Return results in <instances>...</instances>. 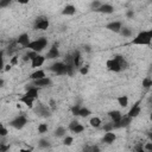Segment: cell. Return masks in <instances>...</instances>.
I'll use <instances>...</instances> for the list:
<instances>
[{"label":"cell","instance_id":"1","mask_svg":"<svg viewBox=\"0 0 152 152\" xmlns=\"http://www.w3.org/2000/svg\"><path fill=\"white\" fill-rule=\"evenodd\" d=\"M151 39H152V30H147V31H142L138 33L132 39L131 43L134 45H150Z\"/></svg>","mask_w":152,"mask_h":152},{"label":"cell","instance_id":"2","mask_svg":"<svg viewBox=\"0 0 152 152\" xmlns=\"http://www.w3.org/2000/svg\"><path fill=\"white\" fill-rule=\"evenodd\" d=\"M46 45H48V39L45 37H40L38 39H34V40L30 42L28 45H27V48L30 50H32V51L40 52V51H43L46 48Z\"/></svg>","mask_w":152,"mask_h":152},{"label":"cell","instance_id":"3","mask_svg":"<svg viewBox=\"0 0 152 152\" xmlns=\"http://www.w3.org/2000/svg\"><path fill=\"white\" fill-rule=\"evenodd\" d=\"M49 25H50V21H49V19H48V17L39 15V17L36 18V20H34V25H33V26H34V30L45 31V30H48Z\"/></svg>","mask_w":152,"mask_h":152},{"label":"cell","instance_id":"4","mask_svg":"<svg viewBox=\"0 0 152 152\" xmlns=\"http://www.w3.org/2000/svg\"><path fill=\"white\" fill-rule=\"evenodd\" d=\"M26 124H27V119H26L25 115H19V116L14 118V119L10 122V125H11L12 127H14L15 129H21Z\"/></svg>","mask_w":152,"mask_h":152},{"label":"cell","instance_id":"5","mask_svg":"<svg viewBox=\"0 0 152 152\" xmlns=\"http://www.w3.org/2000/svg\"><path fill=\"white\" fill-rule=\"evenodd\" d=\"M50 70L57 75H66V68L64 62H56L50 66Z\"/></svg>","mask_w":152,"mask_h":152},{"label":"cell","instance_id":"6","mask_svg":"<svg viewBox=\"0 0 152 152\" xmlns=\"http://www.w3.org/2000/svg\"><path fill=\"white\" fill-rule=\"evenodd\" d=\"M106 66H107V69H108V70H110V71H113V72H120V71H122V69H121V66H120L119 62H118L114 57L107 61Z\"/></svg>","mask_w":152,"mask_h":152},{"label":"cell","instance_id":"7","mask_svg":"<svg viewBox=\"0 0 152 152\" xmlns=\"http://www.w3.org/2000/svg\"><path fill=\"white\" fill-rule=\"evenodd\" d=\"M34 112L37 113V115H40V116H43V118H46V116H49V115L51 114L49 106H48V104H43V103H39V104L34 108Z\"/></svg>","mask_w":152,"mask_h":152},{"label":"cell","instance_id":"8","mask_svg":"<svg viewBox=\"0 0 152 152\" xmlns=\"http://www.w3.org/2000/svg\"><path fill=\"white\" fill-rule=\"evenodd\" d=\"M57 57H59L58 43H55V44H53V45L50 48V50L48 51V53H46L45 58H48V59H55V58H57Z\"/></svg>","mask_w":152,"mask_h":152},{"label":"cell","instance_id":"9","mask_svg":"<svg viewBox=\"0 0 152 152\" xmlns=\"http://www.w3.org/2000/svg\"><path fill=\"white\" fill-rule=\"evenodd\" d=\"M51 83H52V81H51V78L50 77H43V78H39V80H36V81H33V84L36 86V87H38V88H45V87H50L51 86Z\"/></svg>","mask_w":152,"mask_h":152},{"label":"cell","instance_id":"10","mask_svg":"<svg viewBox=\"0 0 152 152\" xmlns=\"http://www.w3.org/2000/svg\"><path fill=\"white\" fill-rule=\"evenodd\" d=\"M140 110H141V108H140V102L138 101V102H135V103L133 104V107L129 109V112L127 113V116H129L131 119L137 118V116L140 114Z\"/></svg>","mask_w":152,"mask_h":152},{"label":"cell","instance_id":"11","mask_svg":"<svg viewBox=\"0 0 152 152\" xmlns=\"http://www.w3.org/2000/svg\"><path fill=\"white\" fill-rule=\"evenodd\" d=\"M131 121H132V119H131L129 116L125 115V116H122L118 122H113V125H114V128H120V127H126V126H128V125L131 124Z\"/></svg>","mask_w":152,"mask_h":152},{"label":"cell","instance_id":"12","mask_svg":"<svg viewBox=\"0 0 152 152\" xmlns=\"http://www.w3.org/2000/svg\"><path fill=\"white\" fill-rule=\"evenodd\" d=\"M121 27H122L121 21H112V23H109V24L106 25V28L107 30H109L112 32H115V33H119L120 30H121Z\"/></svg>","mask_w":152,"mask_h":152},{"label":"cell","instance_id":"13","mask_svg":"<svg viewBox=\"0 0 152 152\" xmlns=\"http://www.w3.org/2000/svg\"><path fill=\"white\" fill-rule=\"evenodd\" d=\"M96 12H100V13H104V14H110L114 12V7L109 4H101L99 6V8L96 10Z\"/></svg>","mask_w":152,"mask_h":152},{"label":"cell","instance_id":"14","mask_svg":"<svg viewBox=\"0 0 152 152\" xmlns=\"http://www.w3.org/2000/svg\"><path fill=\"white\" fill-rule=\"evenodd\" d=\"M44 62H45V57L38 53V55L31 61V68H39V66H42V65L44 64Z\"/></svg>","mask_w":152,"mask_h":152},{"label":"cell","instance_id":"15","mask_svg":"<svg viewBox=\"0 0 152 152\" xmlns=\"http://www.w3.org/2000/svg\"><path fill=\"white\" fill-rule=\"evenodd\" d=\"M30 42H31L30 40V36L27 33H21L18 37V39H17V44H19V45H21L24 48H27V45H28Z\"/></svg>","mask_w":152,"mask_h":152},{"label":"cell","instance_id":"16","mask_svg":"<svg viewBox=\"0 0 152 152\" xmlns=\"http://www.w3.org/2000/svg\"><path fill=\"white\" fill-rule=\"evenodd\" d=\"M72 62H74V65H75L76 69L82 66V56H81V52L78 50H76L72 53Z\"/></svg>","mask_w":152,"mask_h":152},{"label":"cell","instance_id":"17","mask_svg":"<svg viewBox=\"0 0 152 152\" xmlns=\"http://www.w3.org/2000/svg\"><path fill=\"white\" fill-rule=\"evenodd\" d=\"M25 96H28V97H31V99H33V100H36L37 97H38V87H30V88H27V90H26V93L24 94Z\"/></svg>","mask_w":152,"mask_h":152},{"label":"cell","instance_id":"18","mask_svg":"<svg viewBox=\"0 0 152 152\" xmlns=\"http://www.w3.org/2000/svg\"><path fill=\"white\" fill-rule=\"evenodd\" d=\"M115 139H116V135L112 131H108V132H106L104 137L102 138V141L106 142V144H112V142H114Z\"/></svg>","mask_w":152,"mask_h":152},{"label":"cell","instance_id":"19","mask_svg":"<svg viewBox=\"0 0 152 152\" xmlns=\"http://www.w3.org/2000/svg\"><path fill=\"white\" fill-rule=\"evenodd\" d=\"M114 58L119 62V64H120V66H121L122 70H126V69L128 68V62L126 61V58H125L124 56H121V55H115Z\"/></svg>","mask_w":152,"mask_h":152},{"label":"cell","instance_id":"20","mask_svg":"<svg viewBox=\"0 0 152 152\" xmlns=\"http://www.w3.org/2000/svg\"><path fill=\"white\" fill-rule=\"evenodd\" d=\"M45 76H46V75H45V71L42 70V69H38V70L33 71V72L30 75V78H31L32 81H36V80L43 78V77H45Z\"/></svg>","mask_w":152,"mask_h":152},{"label":"cell","instance_id":"21","mask_svg":"<svg viewBox=\"0 0 152 152\" xmlns=\"http://www.w3.org/2000/svg\"><path fill=\"white\" fill-rule=\"evenodd\" d=\"M75 12H76V7L74 5H66L63 8L62 14L63 15H72V14H75Z\"/></svg>","mask_w":152,"mask_h":152},{"label":"cell","instance_id":"22","mask_svg":"<svg viewBox=\"0 0 152 152\" xmlns=\"http://www.w3.org/2000/svg\"><path fill=\"white\" fill-rule=\"evenodd\" d=\"M108 115H109V118L112 119L113 122H118V121L122 118V114H121V112H119V110H110V112L108 113Z\"/></svg>","mask_w":152,"mask_h":152},{"label":"cell","instance_id":"23","mask_svg":"<svg viewBox=\"0 0 152 152\" xmlns=\"http://www.w3.org/2000/svg\"><path fill=\"white\" fill-rule=\"evenodd\" d=\"M19 101L20 102H23L24 104H26L27 107H30V108H32L33 107V102H34V100L33 99H31V97H28V96H25V95H23L20 99H19Z\"/></svg>","mask_w":152,"mask_h":152},{"label":"cell","instance_id":"24","mask_svg":"<svg viewBox=\"0 0 152 152\" xmlns=\"http://www.w3.org/2000/svg\"><path fill=\"white\" fill-rule=\"evenodd\" d=\"M89 124H90L91 127H94V128H99V127L101 126V119L97 118V116H94V118L90 119Z\"/></svg>","mask_w":152,"mask_h":152},{"label":"cell","instance_id":"25","mask_svg":"<svg viewBox=\"0 0 152 152\" xmlns=\"http://www.w3.org/2000/svg\"><path fill=\"white\" fill-rule=\"evenodd\" d=\"M118 103L121 106V107H127L128 106V97L126 95H121L118 97Z\"/></svg>","mask_w":152,"mask_h":152},{"label":"cell","instance_id":"26","mask_svg":"<svg viewBox=\"0 0 152 152\" xmlns=\"http://www.w3.org/2000/svg\"><path fill=\"white\" fill-rule=\"evenodd\" d=\"M91 114V112L86 108V107H80V110H78V116H82V118H87Z\"/></svg>","mask_w":152,"mask_h":152},{"label":"cell","instance_id":"27","mask_svg":"<svg viewBox=\"0 0 152 152\" xmlns=\"http://www.w3.org/2000/svg\"><path fill=\"white\" fill-rule=\"evenodd\" d=\"M37 55H38V52L30 50L27 53H25V55H24V58H23V59H24V61H32Z\"/></svg>","mask_w":152,"mask_h":152},{"label":"cell","instance_id":"28","mask_svg":"<svg viewBox=\"0 0 152 152\" xmlns=\"http://www.w3.org/2000/svg\"><path fill=\"white\" fill-rule=\"evenodd\" d=\"M65 133H66V131H65V128H64V127H62V126L57 127V128L55 129V132H53L55 137H64V135H65Z\"/></svg>","mask_w":152,"mask_h":152},{"label":"cell","instance_id":"29","mask_svg":"<svg viewBox=\"0 0 152 152\" xmlns=\"http://www.w3.org/2000/svg\"><path fill=\"white\" fill-rule=\"evenodd\" d=\"M120 33H121L124 37H131V36H132V31H131L128 27H121Z\"/></svg>","mask_w":152,"mask_h":152},{"label":"cell","instance_id":"30","mask_svg":"<svg viewBox=\"0 0 152 152\" xmlns=\"http://www.w3.org/2000/svg\"><path fill=\"white\" fill-rule=\"evenodd\" d=\"M151 86H152V80L150 77H146L142 80V87L144 88H150Z\"/></svg>","mask_w":152,"mask_h":152},{"label":"cell","instance_id":"31","mask_svg":"<svg viewBox=\"0 0 152 152\" xmlns=\"http://www.w3.org/2000/svg\"><path fill=\"white\" fill-rule=\"evenodd\" d=\"M83 131H84V127H83L80 122H78V124L76 125V127L72 129V132H74V133H76V134H80V133H82Z\"/></svg>","mask_w":152,"mask_h":152},{"label":"cell","instance_id":"32","mask_svg":"<svg viewBox=\"0 0 152 152\" xmlns=\"http://www.w3.org/2000/svg\"><path fill=\"white\" fill-rule=\"evenodd\" d=\"M45 132H48V125H46V124H40V125L38 126V133L43 134V133H45Z\"/></svg>","mask_w":152,"mask_h":152},{"label":"cell","instance_id":"33","mask_svg":"<svg viewBox=\"0 0 152 152\" xmlns=\"http://www.w3.org/2000/svg\"><path fill=\"white\" fill-rule=\"evenodd\" d=\"M38 145H39V147H43V148H45V147H49V146H50V142H49L46 139H40Z\"/></svg>","mask_w":152,"mask_h":152},{"label":"cell","instance_id":"34","mask_svg":"<svg viewBox=\"0 0 152 152\" xmlns=\"http://www.w3.org/2000/svg\"><path fill=\"white\" fill-rule=\"evenodd\" d=\"M78 69H80V74H81V75H87L88 71H89V66H88V65H82V66H80Z\"/></svg>","mask_w":152,"mask_h":152},{"label":"cell","instance_id":"35","mask_svg":"<svg viewBox=\"0 0 152 152\" xmlns=\"http://www.w3.org/2000/svg\"><path fill=\"white\" fill-rule=\"evenodd\" d=\"M7 133H8L7 128H6L2 124H0V137H6V135H7Z\"/></svg>","mask_w":152,"mask_h":152},{"label":"cell","instance_id":"36","mask_svg":"<svg viewBox=\"0 0 152 152\" xmlns=\"http://www.w3.org/2000/svg\"><path fill=\"white\" fill-rule=\"evenodd\" d=\"M80 104H75V106H72L71 107V113L74 114V115H76V116H78V110H80Z\"/></svg>","mask_w":152,"mask_h":152},{"label":"cell","instance_id":"37","mask_svg":"<svg viewBox=\"0 0 152 152\" xmlns=\"http://www.w3.org/2000/svg\"><path fill=\"white\" fill-rule=\"evenodd\" d=\"M72 141H74V138L68 135V137H65V138H64V141H63V142H64V145H66V146H70V145L72 144Z\"/></svg>","mask_w":152,"mask_h":152},{"label":"cell","instance_id":"38","mask_svg":"<svg viewBox=\"0 0 152 152\" xmlns=\"http://www.w3.org/2000/svg\"><path fill=\"white\" fill-rule=\"evenodd\" d=\"M101 5V2L99 1V0H95V1H93L91 2V5H90V7H91V10L93 11H96L97 8H99V6Z\"/></svg>","mask_w":152,"mask_h":152},{"label":"cell","instance_id":"39","mask_svg":"<svg viewBox=\"0 0 152 152\" xmlns=\"http://www.w3.org/2000/svg\"><path fill=\"white\" fill-rule=\"evenodd\" d=\"M4 53H5V51L4 50H1L0 51V71L4 69V66H5V64H4Z\"/></svg>","mask_w":152,"mask_h":152},{"label":"cell","instance_id":"40","mask_svg":"<svg viewBox=\"0 0 152 152\" xmlns=\"http://www.w3.org/2000/svg\"><path fill=\"white\" fill-rule=\"evenodd\" d=\"M11 2H12V0H0V8H2V7H7Z\"/></svg>","mask_w":152,"mask_h":152},{"label":"cell","instance_id":"41","mask_svg":"<svg viewBox=\"0 0 152 152\" xmlns=\"http://www.w3.org/2000/svg\"><path fill=\"white\" fill-rule=\"evenodd\" d=\"M103 129H104L106 132H108V131H112V129H114V125H113V122H110V124H107V125H104Z\"/></svg>","mask_w":152,"mask_h":152},{"label":"cell","instance_id":"42","mask_svg":"<svg viewBox=\"0 0 152 152\" xmlns=\"http://www.w3.org/2000/svg\"><path fill=\"white\" fill-rule=\"evenodd\" d=\"M77 124H78V121H77V120L71 121V122H70V125H69V129H70V131H72V129L76 127V125H77Z\"/></svg>","mask_w":152,"mask_h":152},{"label":"cell","instance_id":"43","mask_svg":"<svg viewBox=\"0 0 152 152\" xmlns=\"http://www.w3.org/2000/svg\"><path fill=\"white\" fill-rule=\"evenodd\" d=\"M8 145H4V144H0V152H5L8 150Z\"/></svg>","mask_w":152,"mask_h":152},{"label":"cell","instance_id":"44","mask_svg":"<svg viewBox=\"0 0 152 152\" xmlns=\"http://www.w3.org/2000/svg\"><path fill=\"white\" fill-rule=\"evenodd\" d=\"M145 151H152V142H147L145 147H142Z\"/></svg>","mask_w":152,"mask_h":152},{"label":"cell","instance_id":"45","mask_svg":"<svg viewBox=\"0 0 152 152\" xmlns=\"http://www.w3.org/2000/svg\"><path fill=\"white\" fill-rule=\"evenodd\" d=\"M18 4H20V5H26V4H28L30 2V0H15Z\"/></svg>","mask_w":152,"mask_h":152},{"label":"cell","instance_id":"46","mask_svg":"<svg viewBox=\"0 0 152 152\" xmlns=\"http://www.w3.org/2000/svg\"><path fill=\"white\" fill-rule=\"evenodd\" d=\"M17 59H18L17 57H13L12 61H11V64H15V63H17Z\"/></svg>","mask_w":152,"mask_h":152},{"label":"cell","instance_id":"47","mask_svg":"<svg viewBox=\"0 0 152 152\" xmlns=\"http://www.w3.org/2000/svg\"><path fill=\"white\" fill-rule=\"evenodd\" d=\"M50 107H51V108H55V101H53V100L50 101Z\"/></svg>","mask_w":152,"mask_h":152},{"label":"cell","instance_id":"48","mask_svg":"<svg viewBox=\"0 0 152 152\" xmlns=\"http://www.w3.org/2000/svg\"><path fill=\"white\" fill-rule=\"evenodd\" d=\"M133 14H134V13H133L132 11H129V12H127V17H129V18H131V17H133Z\"/></svg>","mask_w":152,"mask_h":152},{"label":"cell","instance_id":"49","mask_svg":"<svg viewBox=\"0 0 152 152\" xmlns=\"http://www.w3.org/2000/svg\"><path fill=\"white\" fill-rule=\"evenodd\" d=\"M4 83H5V81L2 78H0V87H4Z\"/></svg>","mask_w":152,"mask_h":152},{"label":"cell","instance_id":"50","mask_svg":"<svg viewBox=\"0 0 152 152\" xmlns=\"http://www.w3.org/2000/svg\"><path fill=\"white\" fill-rule=\"evenodd\" d=\"M5 66H6V68H5V70H6V71L11 69V64H8V65H5Z\"/></svg>","mask_w":152,"mask_h":152}]
</instances>
